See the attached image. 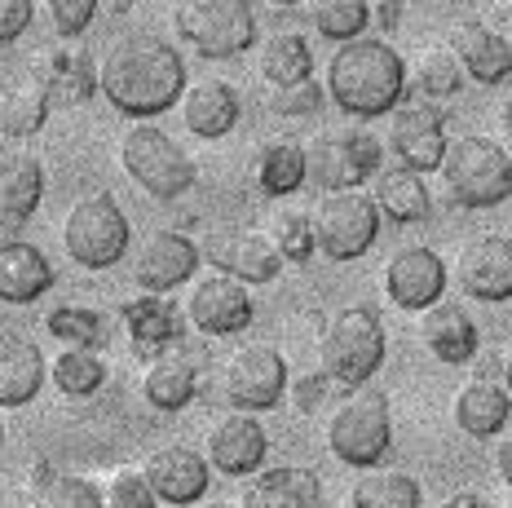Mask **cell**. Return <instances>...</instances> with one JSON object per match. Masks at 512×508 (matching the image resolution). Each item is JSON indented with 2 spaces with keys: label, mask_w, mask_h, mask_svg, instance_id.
I'll list each match as a JSON object with an SVG mask.
<instances>
[{
  "label": "cell",
  "mask_w": 512,
  "mask_h": 508,
  "mask_svg": "<svg viewBox=\"0 0 512 508\" xmlns=\"http://www.w3.org/2000/svg\"><path fill=\"white\" fill-rule=\"evenodd\" d=\"M451 411H455V425H460L468 438H495V433H504L508 416H512V398L495 380H468L460 394H455Z\"/></svg>",
  "instance_id": "cell-29"
},
{
  "label": "cell",
  "mask_w": 512,
  "mask_h": 508,
  "mask_svg": "<svg viewBox=\"0 0 512 508\" xmlns=\"http://www.w3.org/2000/svg\"><path fill=\"white\" fill-rule=\"evenodd\" d=\"M407 84L424 102H446L451 93H460L464 71H460V62H455L451 45H424L407 67Z\"/></svg>",
  "instance_id": "cell-32"
},
{
  "label": "cell",
  "mask_w": 512,
  "mask_h": 508,
  "mask_svg": "<svg viewBox=\"0 0 512 508\" xmlns=\"http://www.w3.org/2000/svg\"><path fill=\"white\" fill-rule=\"evenodd\" d=\"M265 451H270V438H265V425L256 416H234L217 420L204 438V460L208 469L226 473V478H252V473L265 469Z\"/></svg>",
  "instance_id": "cell-14"
},
{
  "label": "cell",
  "mask_w": 512,
  "mask_h": 508,
  "mask_svg": "<svg viewBox=\"0 0 512 508\" xmlns=\"http://www.w3.org/2000/svg\"><path fill=\"white\" fill-rule=\"evenodd\" d=\"M49 376L67 398H89L106 385V363L93 349H62V354L53 358Z\"/></svg>",
  "instance_id": "cell-38"
},
{
  "label": "cell",
  "mask_w": 512,
  "mask_h": 508,
  "mask_svg": "<svg viewBox=\"0 0 512 508\" xmlns=\"http://www.w3.org/2000/svg\"><path fill=\"white\" fill-rule=\"evenodd\" d=\"M407 93V58L380 36H362L354 45H340L327 62V98L345 115L376 120L393 115Z\"/></svg>",
  "instance_id": "cell-2"
},
{
  "label": "cell",
  "mask_w": 512,
  "mask_h": 508,
  "mask_svg": "<svg viewBox=\"0 0 512 508\" xmlns=\"http://www.w3.org/2000/svg\"><path fill=\"white\" fill-rule=\"evenodd\" d=\"M49 363L27 336H0V407H27L45 389Z\"/></svg>",
  "instance_id": "cell-26"
},
{
  "label": "cell",
  "mask_w": 512,
  "mask_h": 508,
  "mask_svg": "<svg viewBox=\"0 0 512 508\" xmlns=\"http://www.w3.org/2000/svg\"><path fill=\"white\" fill-rule=\"evenodd\" d=\"M49 18L62 40H76L98 18V0H49Z\"/></svg>",
  "instance_id": "cell-43"
},
{
  "label": "cell",
  "mask_w": 512,
  "mask_h": 508,
  "mask_svg": "<svg viewBox=\"0 0 512 508\" xmlns=\"http://www.w3.org/2000/svg\"><path fill=\"white\" fill-rule=\"evenodd\" d=\"M354 508H420V482L402 469H371L349 491Z\"/></svg>",
  "instance_id": "cell-35"
},
{
  "label": "cell",
  "mask_w": 512,
  "mask_h": 508,
  "mask_svg": "<svg viewBox=\"0 0 512 508\" xmlns=\"http://www.w3.org/2000/svg\"><path fill=\"white\" fill-rule=\"evenodd\" d=\"M40 195H45V168L31 155H9L0 160V226L18 230L27 226L31 213L40 208Z\"/></svg>",
  "instance_id": "cell-28"
},
{
  "label": "cell",
  "mask_w": 512,
  "mask_h": 508,
  "mask_svg": "<svg viewBox=\"0 0 512 508\" xmlns=\"http://www.w3.org/2000/svg\"><path fill=\"white\" fill-rule=\"evenodd\" d=\"M36 80L45 84V93L58 107H76V102L98 93V67L89 62V54H76V49L45 54V62L36 67Z\"/></svg>",
  "instance_id": "cell-31"
},
{
  "label": "cell",
  "mask_w": 512,
  "mask_h": 508,
  "mask_svg": "<svg viewBox=\"0 0 512 508\" xmlns=\"http://www.w3.org/2000/svg\"><path fill=\"white\" fill-rule=\"evenodd\" d=\"M239 508H323V486H318L314 469L274 464L243 482Z\"/></svg>",
  "instance_id": "cell-20"
},
{
  "label": "cell",
  "mask_w": 512,
  "mask_h": 508,
  "mask_svg": "<svg viewBox=\"0 0 512 508\" xmlns=\"http://www.w3.org/2000/svg\"><path fill=\"white\" fill-rule=\"evenodd\" d=\"M446 283H451V274H446L442 257H437L433 248H402L389 257V266H384V292H389L393 305H402V310H433L437 301H442Z\"/></svg>",
  "instance_id": "cell-15"
},
{
  "label": "cell",
  "mask_w": 512,
  "mask_h": 508,
  "mask_svg": "<svg viewBox=\"0 0 512 508\" xmlns=\"http://www.w3.org/2000/svg\"><path fill=\"white\" fill-rule=\"evenodd\" d=\"M199 508H239V504H230V500H208V504H199Z\"/></svg>",
  "instance_id": "cell-50"
},
{
  "label": "cell",
  "mask_w": 512,
  "mask_h": 508,
  "mask_svg": "<svg viewBox=\"0 0 512 508\" xmlns=\"http://www.w3.org/2000/svg\"><path fill=\"white\" fill-rule=\"evenodd\" d=\"M186 319L204 336H239L252 327V296L243 283L226 279V274H208L190 292Z\"/></svg>",
  "instance_id": "cell-18"
},
{
  "label": "cell",
  "mask_w": 512,
  "mask_h": 508,
  "mask_svg": "<svg viewBox=\"0 0 512 508\" xmlns=\"http://www.w3.org/2000/svg\"><path fill=\"white\" fill-rule=\"evenodd\" d=\"M455 283L468 301H512V239L504 235H477L460 248L455 261Z\"/></svg>",
  "instance_id": "cell-13"
},
{
  "label": "cell",
  "mask_w": 512,
  "mask_h": 508,
  "mask_svg": "<svg viewBox=\"0 0 512 508\" xmlns=\"http://www.w3.org/2000/svg\"><path fill=\"white\" fill-rule=\"evenodd\" d=\"M120 164L151 199H181L199 177L195 160L164 129H151V124H137V129L124 133Z\"/></svg>",
  "instance_id": "cell-8"
},
{
  "label": "cell",
  "mask_w": 512,
  "mask_h": 508,
  "mask_svg": "<svg viewBox=\"0 0 512 508\" xmlns=\"http://www.w3.org/2000/svg\"><path fill=\"white\" fill-rule=\"evenodd\" d=\"M36 18V5L31 0H0V45L18 40Z\"/></svg>",
  "instance_id": "cell-45"
},
{
  "label": "cell",
  "mask_w": 512,
  "mask_h": 508,
  "mask_svg": "<svg viewBox=\"0 0 512 508\" xmlns=\"http://www.w3.org/2000/svg\"><path fill=\"white\" fill-rule=\"evenodd\" d=\"M120 319L128 327L133 349L146 358H159L181 345V314L168 296H133V301L120 305Z\"/></svg>",
  "instance_id": "cell-22"
},
{
  "label": "cell",
  "mask_w": 512,
  "mask_h": 508,
  "mask_svg": "<svg viewBox=\"0 0 512 508\" xmlns=\"http://www.w3.org/2000/svg\"><path fill=\"white\" fill-rule=\"evenodd\" d=\"M309 177V160L301 146L292 142H270L261 155H256V182H261L265 195H296L301 182Z\"/></svg>",
  "instance_id": "cell-36"
},
{
  "label": "cell",
  "mask_w": 512,
  "mask_h": 508,
  "mask_svg": "<svg viewBox=\"0 0 512 508\" xmlns=\"http://www.w3.org/2000/svg\"><path fill=\"white\" fill-rule=\"evenodd\" d=\"M314 239L327 261H358L380 239V208L362 190H336L314 208Z\"/></svg>",
  "instance_id": "cell-9"
},
{
  "label": "cell",
  "mask_w": 512,
  "mask_h": 508,
  "mask_svg": "<svg viewBox=\"0 0 512 508\" xmlns=\"http://www.w3.org/2000/svg\"><path fill=\"white\" fill-rule=\"evenodd\" d=\"M384 323L371 305H349L327 323L323 341H318V358H323V376L345 389H367V380L380 372L384 363Z\"/></svg>",
  "instance_id": "cell-3"
},
{
  "label": "cell",
  "mask_w": 512,
  "mask_h": 508,
  "mask_svg": "<svg viewBox=\"0 0 512 508\" xmlns=\"http://www.w3.org/2000/svg\"><path fill=\"white\" fill-rule=\"evenodd\" d=\"M287 389V363L274 345H243L234 349L230 367H226V398L234 411L256 416V411L279 407Z\"/></svg>",
  "instance_id": "cell-11"
},
{
  "label": "cell",
  "mask_w": 512,
  "mask_h": 508,
  "mask_svg": "<svg viewBox=\"0 0 512 508\" xmlns=\"http://www.w3.org/2000/svg\"><path fill=\"white\" fill-rule=\"evenodd\" d=\"M128 239H133V226H128L120 199L106 190L76 199L62 217V248L84 270H111L115 261H124Z\"/></svg>",
  "instance_id": "cell-4"
},
{
  "label": "cell",
  "mask_w": 512,
  "mask_h": 508,
  "mask_svg": "<svg viewBox=\"0 0 512 508\" xmlns=\"http://www.w3.org/2000/svg\"><path fill=\"white\" fill-rule=\"evenodd\" d=\"M504 508H512V495H508V504H504Z\"/></svg>",
  "instance_id": "cell-53"
},
{
  "label": "cell",
  "mask_w": 512,
  "mask_h": 508,
  "mask_svg": "<svg viewBox=\"0 0 512 508\" xmlns=\"http://www.w3.org/2000/svg\"><path fill=\"white\" fill-rule=\"evenodd\" d=\"M208 261L234 283H274L283 270V257L261 230H221V235H212Z\"/></svg>",
  "instance_id": "cell-19"
},
{
  "label": "cell",
  "mask_w": 512,
  "mask_h": 508,
  "mask_svg": "<svg viewBox=\"0 0 512 508\" xmlns=\"http://www.w3.org/2000/svg\"><path fill=\"white\" fill-rule=\"evenodd\" d=\"M309 23L336 49L354 45V40H362V31L371 27V5L367 0H314L309 5Z\"/></svg>",
  "instance_id": "cell-37"
},
{
  "label": "cell",
  "mask_w": 512,
  "mask_h": 508,
  "mask_svg": "<svg viewBox=\"0 0 512 508\" xmlns=\"http://www.w3.org/2000/svg\"><path fill=\"white\" fill-rule=\"evenodd\" d=\"M199 372H204V358H199L190 345H177V349H168V354H159L146 363L142 394L159 411H181L199 394Z\"/></svg>",
  "instance_id": "cell-21"
},
{
  "label": "cell",
  "mask_w": 512,
  "mask_h": 508,
  "mask_svg": "<svg viewBox=\"0 0 512 508\" xmlns=\"http://www.w3.org/2000/svg\"><path fill=\"white\" fill-rule=\"evenodd\" d=\"M186 89V58L159 36H120L98 58V93L128 120H155Z\"/></svg>",
  "instance_id": "cell-1"
},
{
  "label": "cell",
  "mask_w": 512,
  "mask_h": 508,
  "mask_svg": "<svg viewBox=\"0 0 512 508\" xmlns=\"http://www.w3.org/2000/svg\"><path fill=\"white\" fill-rule=\"evenodd\" d=\"M504 120H508V133H512V102H508V107H504Z\"/></svg>",
  "instance_id": "cell-51"
},
{
  "label": "cell",
  "mask_w": 512,
  "mask_h": 508,
  "mask_svg": "<svg viewBox=\"0 0 512 508\" xmlns=\"http://www.w3.org/2000/svg\"><path fill=\"white\" fill-rule=\"evenodd\" d=\"M442 508H495L486 500V495H473V491H460V495H451Z\"/></svg>",
  "instance_id": "cell-48"
},
{
  "label": "cell",
  "mask_w": 512,
  "mask_h": 508,
  "mask_svg": "<svg viewBox=\"0 0 512 508\" xmlns=\"http://www.w3.org/2000/svg\"><path fill=\"white\" fill-rule=\"evenodd\" d=\"M309 71H314V54H309V40L301 31H279V36L265 40L261 49V76L274 84V89H292V84H305Z\"/></svg>",
  "instance_id": "cell-33"
},
{
  "label": "cell",
  "mask_w": 512,
  "mask_h": 508,
  "mask_svg": "<svg viewBox=\"0 0 512 508\" xmlns=\"http://www.w3.org/2000/svg\"><path fill=\"white\" fill-rule=\"evenodd\" d=\"M0 442H5V425H0Z\"/></svg>",
  "instance_id": "cell-52"
},
{
  "label": "cell",
  "mask_w": 512,
  "mask_h": 508,
  "mask_svg": "<svg viewBox=\"0 0 512 508\" xmlns=\"http://www.w3.org/2000/svg\"><path fill=\"white\" fill-rule=\"evenodd\" d=\"M442 177L455 204L499 208L512 195V155L495 137H455L442 160Z\"/></svg>",
  "instance_id": "cell-5"
},
{
  "label": "cell",
  "mask_w": 512,
  "mask_h": 508,
  "mask_svg": "<svg viewBox=\"0 0 512 508\" xmlns=\"http://www.w3.org/2000/svg\"><path fill=\"white\" fill-rule=\"evenodd\" d=\"M270 243H274V252H279L283 261H292V266H305V261L314 257V248H318L314 217L301 213V208H283V213L270 221Z\"/></svg>",
  "instance_id": "cell-40"
},
{
  "label": "cell",
  "mask_w": 512,
  "mask_h": 508,
  "mask_svg": "<svg viewBox=\"0 0 512 508\" xmlns=\"http://www.w3.org/2000/svg\"><path fill=\"white\" fill-rule=\"evenodd\" d=\"M420 341H424V349H429L437 363L460 367V363H468V358L477 354L482 336H477V323L468 319L464 305L437 301L433 310L420 314Z\"/></svg>",
  "instance_id": "cell-24"
},
{
  "label": "cell",
  "mask_w": 512,
  "mask_h": 508,
  "mask_svg": "<svg viewBox=\"0 0 512 508\" xmlns=\"http://www.w3.org/2000/svg\"><path fill=\"white\" fill-rule=\"evenodd\" d=\"M270 107L279 115H314L318 107H323V89H318L314 80L292 84V89H274L270 93Z\"/></svg>",
  "instance_id": "cell-44"
},
{
  "label": "cell",
  "mask_w": 512,
  "mask_h": 508,
  "mask_svg": "<svg viewBox=\"0 0 512 508\" xmlns=\"http://www.w3.org/2000/svg\"><path fill=\"white\" fill-rule=\"evenodd\" d=\"M380 155L384 146L367 129H336L318 137L305 151V160L314 186L323 195H336V190H358L371 173H380Z\"/></svg>",
  "instance_id": "cell-10"
},
{
  "label": "cell",
  "mask_w": 512,
  "mask_h": 508,
  "mask_svg": "<svg viewBox=\"0 0 512 508\" xmlns=\"http://www.w3.org/2000/svg\"><path fill=\"white\" fill-rule=\"evenodd\" d=\"M181 120L195 137L217 142L239 124V93L226 80H195L181 98Z\"/></svg>",
  "instance_id": "cell-27"
},
{
  "label": "cell",
  "mask_w": 512,
  "mask_h": 508,
  "mask_svg": "<svg viewBox=\"0 0 512 508\" xmlns=\"http://www.w3.org/2000/svg\"><path fill=\"white\" fill-rule=\"evenodd\" d=\"M376 208L389 221H398V226H411V221H424L433 213V195L429 186H424L420 173H411V168L402 164H389L376 173Z\"/></svg>",
  "instance_id": "cell-30"
},
{
  "label": "cell",
  "mask_w": 512,
  "mask_h": 508,
  "mask_svg": "<svg viewBox=\"0 0 512 508\" xmlns=\"http://www.w3.org/2000/svg\"><path fill=\"white\" fill-rule=\"evenodd\" d=\"M53 288V266L49 257L27 239H5L0 243V301L9 305H31Z\"/></svg>",
  "instance_id": "cell-25"
},
{
  "label": "cell",
  "mask_w": 512,
  "mask_h": 508,
  "mask_svg": "<svg viewBox=\"0 0 512 508\" xmlns=\"http://www.w3.org/2000/svg\"><path fill=\"white\" fill-rule=\"evenodd\" d=\"M142 478L155 491L159 504H173V508H190L195 500H204L212 469L208 460L195 447H159L142 460Z\"/></svg>",
  "instance_id": "cell-17"
},
{
  "label": "cell",
  "mask_w": 512,
  "mask_h": 508,
  "mask_svg": "<svg viewBox=\"0 0 512 508\" xmlns=\"http://www.w3.org/2000/svg\"><path fill=\"white\" fill-rule=\"evenodd\" d=\"M49 332L53 341H62L67 349H98L102 345V319L93 310H84V305H58V310H49Z\"/></svg>",
  "instance_id": "cell-41"
},
{
  "label": "cell",
  "mask_w": 512,
  "mask_h": 508,
  "mask_svg": "<svg viewBox=\"0 0 512 508\" xmlns=\"http://www.w3.org/2000/svg\"><path fill=\"white\" fill-rule=\"evenodd\" d=\"M371 18H376L380 31H393L398 27V18H402V5H371Z\"/></svg>",
  "instance_id": "cell-47"
},
{
  "label": "cell",
  "mask_w": 512,
  "mask_h": 508,
  "mask_svg": "<svg viewBox=\"0 0 512 508\" xmlns=\"http://www.w3.org/2000/svg\"><path fill=\"white\" fill-rule=\"evenodd\" d=\"M195 270H199L195 239L177 235V230H155L133 257V283L146 296H168L173 288H181Z\"/></svg>",
  "instance_id": "cell-16"
},
{
  "label": "cell",
  "mask_w": 512,
  "mask_h": 508,
  "mask_svg": "<svg viewBox=\"0 0 512 508\" xmlns=\"http://www.w3.org/2000/svg\"><path fill=\"white\" fill-rule=\"evenodd\" d=\"M49 111H53V98L45 93V84L31 76V80H23L18 89H9L5 98H0V133L36 137L40 129H45Z\"/></svg>",
  "instance_id": "cell-34"
},
{
  "label": "cell",
  "mask_w": 512,
  "mask_h": 508,
  "mask_svg": "<svg viewBox=\"0 0 512 508\" xmlns=\"http://www.w3.org/2000/svg\"><path fill=\"white\" fill-rule=\"evenodd\" d=\"M451 54L464 76L477 84H504L512 76V40L482 23H460L451 31Z\"/></svg>",
  "instance_id": "cell-23"
},
{
  "label": "cell",
  "mask_w": 512,
  "mask_h": 508,
  "mask_svg": "<svg viewBox=\"0 0 512 508\" xmlns=\"http://www.w3.org/2000/svg\"><path fill=\"white\" fill-rule=\"evenodd\" d=\"M389 151L398 155L402 168H411V173H420V177L442 173V160H446V151H451L442 111L429 107V102L398 107L389 115Z\"/></svg>",
  "instance_id": "cell-12"
},
{
  "label": "cell",
  "mask_w": 512,
  "mask_h": 508,
  "mask_svg": "<svg viewBox=\"0 0 512 508\" xmlns=\"http://www.w3.org/2000/svg\"><path fill=\"white\" fill-rule=\"evenodd\" d=\"M106 508H159L155 500V491L146 486L142 473H133V469H120L111 482H106Z\"/></svg>",
  "instance_id": "cell-42"
},
{
  "label": "cell",
  "mask_w": 512,
  "mask_h": 508,
  "mask_svg": "<svg viewBox=\"0 0 512 508\" xmlns=\"http://www.w3.org/2000/svg\"><path fill=\"white\" fill-rule=\"evenodd\" d=\"M504 389H508V398H512V354L504 358Z\"/></svg>",
  "instance_id": "cell-49"
},
{
  "label": "cell",
  "mask_w": 512,
  "mask_h": 508,
  "mask_svg": "<svg viewBox=\"0 0 512 508\" xmlns=\"http://www.w3.org/2000/svg\"><path fill=\"white\" fill-rule=\"evenodd\" d=\"M495 473H499V482H508V486H512V438L495 447Z\"/></svg>",
  "instance_id": "cell-46"
},
{
  "label": "cell",
  "mask_w": 512,
  "mask_h": 508,
  "mask_svg": "<svg viewBox=\"0 0 512 508\" xmlns=\"http://www.w3.org/2000/svg\"><path fill=\"white\" fill-rule=\"evenodd\" d=\"M393 438V420H389V398L380 389H354L340 407L332 411V425H327V447L340 464L349 469L371 473L384 460Z\"/></svg>",
  "instance_id": "cell-7"
},
{
  "label": "cell",
  "mask_w": 512,
  "mask_h": 508,
  "mask_svg": "<svg viewBox=\"0 0 512 508\" xmlns=\"http://www.w3.org/2000/svg\"><path fill=\"white\" fill-rule=\"evenodd\" d=\"M177 36L199 58L226 62L256 45V14L243 0H181L173 9Z\"/></svg>",
  "instance_id": "cell-6"
},
{
  "label": "cell",
  "mask_w": 512,
  "mask_h": 508,
  "mask_svg": "<svg viewBox=\"0 0 512 508\" xmlns=\"http://www.w3.org/2000/svg\"><path fill=\"white\" fill-rule=\"evenodd\" d=\"M31 508H106V495L98 491V482H89V478L53 473V478L36 482Z\"/></svg>",
  "instance_id": "cell-39"
}]
</instances>
